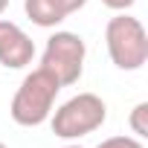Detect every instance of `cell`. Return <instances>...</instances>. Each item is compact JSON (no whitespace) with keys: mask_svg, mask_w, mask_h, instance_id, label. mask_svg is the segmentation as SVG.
Segmentation results:
<instances>
[{"mask_svg":"<svg viewBox=\"0 0 148 148\" xmlns=\"http://www.w3.org/2000/svg\"><path fill=\"white\" fill-rule=\"evenodd\" d=\"M64 148H82V145H64Z\"/></svg>","mask_w":148,"mask_h":148,"instance_id":"cell-12","label":"cell"},{"mask_svg":"<svg viewBox=\"0 0 148 148\" xmlns=\"http://www.w3.org/2000/svg\"><path fill=\"white\" fill-rule=\"evenodd\" d=\"M6 6H9V0H0V15L6 12Z\"/></svg>","mask_w":148,"mask_h":148,"instance_id":"cell-11","label":"cell"},{"mask_svg":"<svg viewBox=\"0 0 148 148\" xmlns=\"http://www.w3.org/2000/svg\"><path fill=\"white\" fill-rule=\"evenodd\" d=\"M58 3L64 6V12H67V15H73V12L84 9V6H87V0H58Z\"/></svg>","mask_w":148,"mask_h":148,"instance_id":"cell-10","label":"cell"},{"mask_svg":"<svg viewBox=\"0 0 148 148\" xmlns=\"http://www.w3.org/2000/svg\"><path fill=\"white\" fill-rule=\"evenodd\" d=\"M102 3H105L108 9H113V12H128L136 0H102Z\"/></svg>","mask_w":148,"mask_h":148,"instance_id":"cell-9","label":"cell"},{"mask_svg":"<svg viewBox=\"0 0 148 148\" xmlns=\"http://www.w3.org/2000/svg\"><path fill=\"white\" fill-rule=\"evenodd\" d=\"M0 148H9V145H3V142H0Z\"/></svg>","mask_w":148,"mask_h":148,"instance_id":"cell-13","label":"cell"},{"mask_svg":"<svg viewBox=\"0 0 148 148\" xmlns=\"http://www.w3.org/2000/svg\"><path fill=\"white\" fill-rule=\"evenodd\" d=\"M35 58L32 38L12 21H0V64L6 70H23Z\"/></svg>","mask_w":148,"mask_h":148,"instance_id":"cell-5","label":"cell"},{"mask_svg":"<svg viewBox=\"0 0 148 148\" xmlns=\"http://www.w3.org/2000/svg\"><path fill=\"white\" fill-rule=\"evenodd\" d=\"M105 119H108V105L96 93H76L58 110L49 113V125L58 139H82L99 131Z\"/></svg>","mask_w":148,"mask_h":148,"instance_id":"cell-3","label":"cell"},{"mask_svg":"<svg viewBox=\"0 0 148 148\" xmlns=\"http://www.w3.org/2000/svg\"><path fill=\"white\" fill-rule=\"evenodd\" d=\"M128 125H131V134H134V136H139V139L148 136V102L134 105V110H131V116H128Z\"/></svg>","mask_w":148,"mask_h":148,"instance_id":"cell-7","label":"cell"},{"mask_svg":"<svg viewBox=\"0 0 148 148\" xmlns=\"http://www.w3.org/2000/svg\"><path fill=\"white\" fill-rule=\"evenodd\" d=\"M84 58H87L84 38L76 35V32L61 29V32H52L47 38V47H44V55H41V67L52 73L61 82V87H70V84H76L82 79Z\"/></svg>","mask_w":148,"mask_h":148,"instance_id":"cell-4","label":"cell"},{"mask_svg":"<svg viewBox=\"0 0 148 148\" xmlns=\"http://www.w3.org/2000/svg\"><path fill=\"white\" fill-rule=\"evenodd\" d=\"M23 12L41 29H55L64 18H70L58 0H23Z\"/></svg>","mask_w":148,"mask_h":148,"instance_id":"cell-6","label":"cell"},{"mask_svg":"<svg viewBox=\"0 0 148 148\" xmlns=\"http://www.w3.org/2000/svg\"><path fill=\"white\" fill-rule=\"evenodd\" d=\"M96 148H145L139 136H128V134H119V136H108L102 139Z\"/></svg>","mask_w":148,"mask_h":148,"instance_id":"cell-8","label":"cell"},{"mask_svg":"<svg viewBox=\"0 0 148 148\" xmlns=\"http://www.w3.org/2000/svg\"><path fill=\"white\" fill-rule=\"evenodd\" d=\"M61 93V82L52 76L49 70L44 67H35L32 73H26L21 87L15 90L12 96V105H9V113L18 125L23 128H38L49 119L52 108H55V99Z\"/></svg>","mask_w":148,"mask_h":148,"instance_id":"cell-1","label":"cell"},{"mask_svg":"<svg viewBox=\"0 0 148 148\" xmlns=\"http://www.w3.org/2000/svg\"><path fill=\"white\" fill-rule=\"evenodd\" d=\"M105 44H108L110 61L125 73L142 70L148 61V32H145L142 21L128 15V12H119L108 21Z\"/></svg>","mask_w":148,"mask_h":148,"instance_id":"cell-2","label":"cell"}]
</instances>
